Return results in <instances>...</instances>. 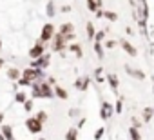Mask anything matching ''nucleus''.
Returning a JSON list of instances; mask_svg holds the SVG:
<instances>
[{
    "instance_id": "1",
    "label": "nucleus",
    "mask_w": 154,
    "mask_h": 140,
    "mask_svg": "<svg viewBox=\"0 0 154 140\" xmlns=\"http://www.w3.org/2000/svg\"><path fill=\"white\" fill-rule=\"evenodd\" d=\"M26 127H27V131L29 133H33V135H38V133H42V129H44V124L36 118V116H29L27 120H26Z\"/></svg>"
},
{
    "instance_id": "2",
    "label": "nucleus",
    "mask_w": 154,
    "mask_h": 140,
    "mask_svg": "<svg viewBox=\"0 0 154 140\" xmlns=\"http://www.w3.org/2000/svg\"><path fill=\"white\" fill-rule=\"evenodd\" d=\"M58 33L65 38V42H71V40L74 38V26H72L71 22H65V24L58 29Z\"/></svg>"
},
{
    "instance_id": "3",
    "label": "nucleus",
    "mask_w": 154,
    "mask_h": 140,
    "mask_svg": "<svg viewBox=\"0 0 154 140\" xmlns=\"http://www.w3.org/2000/svg\"><path fill=\"white\" fill-rule=\"evenodd\" d=\"M51 38H54V26L53 24H44L42 31H40V42H49Z\"/></svg>"
},
{
    "instance_id": "4",
    "label": "nucleus",
    "mask_w": 154,
    "mask_h": 140,
    "mask_svg": "<svg viewBox=\"0 0 154 140\" xmlns=\"http://www.w3.org/2000/svg\"><path fill=\"white\" fill-rule=\"evenodd\" d=\"M22 77L33 84V80H36V78H40V77H42V71H40L38 67H33V65H31V67H26V69H24Z\"/></svg>"
},
{
    "instance_id": "5",
    "label": "nucleus",
    "mask_w": 154,
    "mask_h": 140,
    "mask_svg": "<svg viewBox=\"0 0 154 140\" xmlns=\"http://www.w3.org/2000/svg\"><path fill=\"white\" fill-rule=\"evenodd\" d=\"M44 53H45V44H44V42H36V44L29 49V58H33V60H35V58L42 56Z\"/></svg>"
},
{
    "instance_id": "6",
    "label": "nucleus",
    "mask_w": 154,
    "mask_h": 140,
    "mask_svg": "<svg viewBox=\"0 0 154 140\" xmlns=\"http://www.w3.org/2000/svg\"><path fill=\"white\" fill-rule=\"evenodd\" d=\"M49 62H51V55H42V56H38V58H35V62H33V67H38V69H45L47 65H49Z\"/></svg>"
},
{
    "instance_id": "7",
    "label": "nucleus",
    "mask_w": 154,
    "mask_h": 140,
    "mask_svg": "<svg viewBox=\"0 0 154 140\" xmlns=\"http://www.w3.org/2000/svg\"><path fill=\"white\" fill-rule=\"evenodd\" d=\"M125 73H127L129 77H134V78H138V80H145V73H143V71H140V69H134V67H131V65H125Z\"/></svg>"
},
{
    "instance_id": "8",
    "label": "nucleus",
    "mask_w": 154,
    "mask_h": 140,
    "mask_svg": "<svg viewBox=\"0 0 154 140\" xmlns=\"http://www.w3.org/2000/svg\"><path fill=\"white\" fill-rule=\"evenodd\" d=\"M40 91H42V98H53V95H54L49 82H40Z\"/></svg>"
},
{
    "instance_id": "9",
    "label": "nucleus",
    "mask_w": 154,
    "mask_h": 140,
    "mask_svg": "<svg viewBox=\"0 0 154 140\" xmlns=\"http://www.w3.org/2000/svg\"><path fill=\"white\" fill-rule=\"evenodd\" d=\"M65 49V38L58 33V37H54V42H53V51H63Z\"/></svg>"
},
{
    "instance_id": "10",
    "label": "nucleus",
    "mask_w": 154,
    "mask_h": 140,
    "mask_svg": "<svg viewBox=\"0 0 154 140\" xmlns=\"http://www.w3.org/2000/svg\"><path fill=\"white\" fill-rule=\"evenodd\" d=\"M111 115H112V106H111L109 102H103V104H102V109H100V116H102V120H107Z\"/></svg>"
},
{
    "instance_id": "11",
    "label": "nucleus",
    "mask_w": 154,
    "mask_h": 140,
    "mask_svg": "<svg viewBox=\"0 0 154 140\" xmlns=\"http://www.w3.org/2000/svg\"><path fill=\"white\" fill-rule=\"evenodd\" d=\"M89 77H80L78 80L74 82V88L76 89H80V91H87V88H89Z\"/></svg>"
},
{
    "instance_id": "12",
    "label": "nucleus",
    "mask_w": 154,
    "mask_h": 140,
    "mask_svg": "<svg viewBox=\"0 0 154 140\" xmlns=\"http://www.w3.org/2000/svg\"><path fill=\"white\" fill-rule=\"evenodd\" d=\"M122 47H123V51H125L127 55H131V56H136V55H138V49H136L131 42H127V40H122Z\"/></svg>"
},
{
    "instance_id": "13",
    "label": "nucleus",
    "mask_w": 154,
    "mask_h": 140,
    "mask_svg": "<svg viewBox=\"0 0 154 140\" xmlns=\"http://www.w3.org/2000/svg\"><path fill=\"white\" fill-rule=\"evenodd\" d=\"M107 82L111 84V88H112V91H116V89H118V84H120V80H118V77H116L114 73H111V75H107Z\"/></svg>"
},
{
    "instance_id": "14",
    "label": "nucleus",
    "mask_w": 154,
    "mask_h": 140,
    "mask_svg": "<svg viewBox=\"0 0 154 140\" xmlns=\"http://www.w3.org/2000/svg\"><path fill=\"white\" fill-rule=\"evenodd\" d=\"M152 116H154V109H152V107H145V109H143V113H141L143 122H150V120H152Z\"/></svg>"
},
{
    "instance_id": "15",
    "label": "nucleus",
    "mask_w": 154,
    "mask_h": 140,
    "mask_svg": "<svg viewBox=\"0 0 154 140\" xmlns=\"http://www.w3.org/2000/svg\"><path fill=\"white\" fill-rule=\"evenodd\" d=\"M54 95H56L58 98H62V100H67V98H69V93H67L63 88H60V86L54 88Z\"/></svg>"
},
{
    "instance_id": "16",
    "label": "nucleus",
    "mask_w": 154,
    "mask_h": 140,
    "mask_svg": "<svg viewBox=\"0 0 154 140\" xmlns=\"http://www.w3.org/2000/svg\"><path fill=\"white\" fill-rule=\"evenodd\" d=\"M129 135H131V138H132V140H141L140 127H136V126H131V129H129Z\"/></svg>"
},
{
    "instance_id": "17",
    "label": "nucleus",
    "mask_w": 154,
    "mask_h": 140,
    "mask_svg": "<svg viewBox=\"0 0 154 140\" xmlns=\"http://www.w3.org/2000/svg\"><path fill=\"white\" fill-rule=\"evenodd\" d=\"M2 135L6 136V140H15V138H13V129H11V126H2Z\"/></svg>"
},
{
    "instance_id": "18",
    "label": "nucleus",
    "mask_w": 154,
    "mask_h": 140,
    "mask_svg": "<svg viewBox=\"0 0 154 140\" xmlns=\"http://www.w3.org/2000/svg\"><path fill=\"white\" fill-rule=\"evenodd\" d=\"M69 51H71V53H74L78 58H82V55H84V53H82V47H80L78 44H71V46H69Z\"/></svg>"
},
{
    "instance_id": "19",
    "label": "nucleus",
    "mask_w": 154,
    "mask_h": 140,
    "mask_svg": "<svg viewBox=\"0 0 154 140\" xmlns=\"http://www.w3.org/2000/svg\"><path fill=\"white\" fill-rule=\"evenodd\" d=\"M8 77L11 78V80H18V77H20V71L17 67H9L8 69Z\"/></svg>"
},
{
    "instance_id": "20",
    "label": "nucleus",
    "mask_w": 154,
    "mask_h": 140,
    "mask_svg": "<svg viewBox=\"0 0 154 140\" xmlns=\"http://www.w3.org/2000/svg\"><path fill=\"white\" fill-rule=\"evenodd\" d=\"M102 6V2H98V0H87V8H89V11H96L98 8Z\"/></svg>"
},
{
    "instance_id": "21",
    "label": "nucleus",
    "mask_w": 154,
    "mask_h": 140,
    "mask_svg": "<svg viewBox=\"0 0 154 140\" xmlns=\"http://www.w3.org/2000/svg\"><path fill=\"white\" fill-rule=\"evenodd\" d=\"M76 136H78V129H69L67 133H65V140H76Z\"/></svg>"
},
{
    "instance_id": "22",
    "label": "nucleus",
    "mask_w": 154,
    "mask_h": 140,
    "mask_svg": "<svg viewBox=\"0 0 154 140\" xmlns=\"http://www.w3.org/2000/svg\"><path fill=\"white\" fill-rule=\"evenodd\" d=\"M45 13H47V17H54L56 15V11H54V2L51 0V2L47 4V8H45Z\"/></svg>"
},
{
    "instance_id": "23",
    "label": "nucleus",
    "mask_w": 154,
    "mask_h": 140,
    "mask_svg": "<svg viewBox=\"0 0 154 140\" xmlns=\"http://www.w3.org/2000/svg\"><path fill=\"white\" fill-rule=\"evenodd\" d=\"M94 77H96V82H98V84H103V82H105V77L102 75V67H98L96 71H94Z\"/></svg>"
},
{
    "instance_id": "24",
    "label": "nucleus",
    "mask_w": 154,
    "mask_h": 140,
    "mask_svg": "<svg viewBox=\"0 0 154 140\" xmlns=\"http://www.w3.org/2000/svg\"><path fill=\"white\" fill-rule=\"evenodd\" d=\"M103 17H105L107 20H111V22H116V18H118V15L112 13V11H103Z\"/></svg>"
},
{
    "instance_id": "25",
    "label": "nucleus",
    "mask_w": 154,
    "mask_h": 140,
    "mask_svg": "<svg viewBox=\"0 0 154 140\" xmlns=\"http://www.w3.org/2000/svg\"><path fill=\"white\" fill-rule=\"evenodd\" d=\"M15 100H17V102H22V104H24V102L27 100V95H26L24 91H18V93L15 95Z\"/></svg>"
},
{
    "instance_id": "26",
    "label": "nucleus",
    "mask_w": 154,
    "mask_h": 140,
    "mask_svg": "<svg viewBox=\"0 0 154 140\" xmlns=\"http://www.w3.org/2000/svg\"><path fill=\"white\" fill-rule=\"evenodd\" d=\"M94 51H96V55H98L100 58L103 56V46H102V42H96V44H94Z\"/></svg>"
},
{
    "instance_id": "27",
    "label": "nucleus",
    "mask_w": 154,
    "mask_h": 140,
    "mask_svg": "<svg viewBox=\"0 0 154 140\" xmlns=\"http://www.w3.org/2000/svg\"><path fill=\"white\" fill-rule=\"evenodd\" d=\"M105 135V127H98L94 131V140H102V136Z\"/></svg>"
},
{
    "instance_id": "28",
    "label": "nucleus",
    "mask_w": 154,
    "mask_h": 140,
    "mask_svg": "<svg viewBox=\"0 0 154 140\" xmlns=\"http://www.w3.org/2000/svg\"><path fill=\"white\" fill-rule=\"evenodd\" d=\"M36 118H38V120H40L42 124H45V122H47V113H45V111H38Z\"/></svg>"
},
{
    "instance_id": "29",
    "label": "nucleus",
    "mask_w": 154,
    "mask_h": 140,
    "mask_svg": "<svg viewBox=\"0 0 154 140\" xmlns=\"http://www.w3.org/2000/svg\"><path fill=\"white\" fill-rule=\"evenodd\" d=\"M87 35H89V38H94V27H93V24L91 22H87Z\"/></svg>"
},
{
    "instance_id": "30",
    "label": "nucleus",
    "mask_w": 154,
    "mask_h": 140,
    "mask_svg": "<svg viewBox=\"0 0 154 140\" xmlns=\"http://www.w3.org/2000/svg\"><path fill=\"white\" fill-rule=\"evenodd\" d=\"M94 38H96V42H103V40H105V31H98V33L94 35Z\"/></svg>"
},
{
    "instance_id": "31",
    "label": "nucleus",
    "mask_w": 154,
    "mask_h": 140,
    "mask_svg": "<svg viewBox=\"0 0 154 140\" xmlns=\"http://www.w3.org/2000/svg\"><path fill=\"white\" fill-rule=\"evenodd\" d=\"M24 109H26V111H31V109H33V100H26V102H24Z\"/></svg>"
},
{
    "instance_id": "32",
    "label": "nucleus",
    "mask_w": 154,
    "mask_h": 140,
    "mask_svg": "<svg viewBox=\"0 0 154 140\" xmlns=\"http://www.w3.org/2000/svg\"><path fill=\"white\" fill-rule=\"evenodd\" d=\"M105 46H107L109 49H112V47L116 46V40H107V42H105Z\"/></svg>"
},
{
    "instance_id": "33",
    "label": "nucleus",
    "mask_w": 154,
    "mask_h": 140,
    "mask_svg": "<svg viewBox=\"0 0 154 140\" xmlns=\"http://www.w3.org/2000/svg\"><path fill=\"white\" fill-rule=\"evenodd\" d=\"M122 107H123V102L118 100V102H116V113H122Z\"/></svg>"
},
{
    "instance_id": "34",
    "label": "nucleus",
    "mask_w": 154,
    "mask_h": 140,
    "mask_svg": "<svg viewBox=\"0 0 154 140\" xmlns=\"http://www.w3.org/2000/svg\"><path fill=\"white\" fill-rule=\"evenodd\" d=\"M69 116H78V109H71L69 111Z\"/></svg>"
},
{
    "instance_id": "35",
    "label": "nucleus",
    "mask_w": 154,
    "mask_h": 140,
    "mask_svg": "<svg viewBox=\"0 0 154 140\" xmlns=\"http://www.w3.org/2000/svg\"><path fill=\"white\" fill-rule=\"evenodd\" d=\"M132 124H134V126H136V127H141V122H140V120H138V118H132Z\"/></svg>"
},
{
    "instance_id": "36",
    "label": "nucleus",
    "mask_w": 154,
    "mask_h": 140,
    "mask_svg": "<svg viewBox=\"0 0 154 140\" xmlns=\"http://www.w3.org/2000/svg\"><path fill=\"white\" fill-rule=\"evenodd\" d=\"M69 11H71V6H63L62 8V13H69Z\"/></svg>"
},
{
    "instance_id": "37",
    "label": "nucleus",
    "mask_w": 154,
    "mask_h": 140,
    "mask_svg": "<svg viewBox=\"0 0 154 140\" xmlns=\"http://www.w3.org/2000/svg\"><path fill=\"white\" fill-rule=\"evenodd\" d=\"M84 124H85V118H80V122H78V127H84Z\"/></svg>"
},
{
    "instance_id": "38",
    "label": "nucleus",
    "mask_w": 154,
    "mask_h": 140,
    "mask_svg": "<svg viewBox=\"0 0 154 140\" xmlns=\"http://www.w3.org/2000/svg\"><path fill=\"white\" fill-rule=\"evenodd\" d=\"M0 140H6V136H4V135H2V133H0Z\"/></svg>"
},
{
    "instance_id": "39",
    "label": "nucleus",
    "mask_w": 154,
    "mask_h": 140,
    "mask_svg": "<svg viewBox=\"0 0 154 140\" xmlns=\"http://www.w3.org/2000/svg\"><path fill=\"white\" fill-rule=\"evenodd\" d=\"M2 120H4V115H2V113H0V122H2Z\"/></svg>"
},
{
    "instance_id": "40",
    "label": "nucleus",
    "mask_w": 154,
    "mask_h": 140,
    "mask_svg": "<svg viewBox=\"0 0 154 140\" xmlns=\"http://www.w3.org/2000/svg\"><path fill=\"white\" fill-rule=\"evenodd\" d=\"M2 64H4V60H2V58H0V67H2Z\"/></svg>"
},
{
    "instance_id": "41",
    "label": "nucleus",
    "mask_w": 154,
    "mask_h": 140,
    "mask_svg": "<svg viewBox=\"0 0 154 140\" xmlns=\"http://www.w3.org/2000/svg\"><path fill=\"white\" fill-rule=\"evenodd\" d=\"M0 49H2V40H0Z\"/></svg>"
},
{
    "instance_id": "42",
    "label": "nucleus",
    "mask_w": 154,
    "mask_h": 140,
    "mask_svg": "<svg viewBox=\"0 0 154 140\" xmlns=\"http://www.w3.org/2000/svg\"><path fill=\"white\" fill-rule=\"evenodd\" d=\"M40 140H45V138H40Z\"/></svg>"
},
{
    "instance_id": "43",
    "label": "nucleus",
    "mask_w": 154,
    "mask_h": 140,
    "mask_svg": "<svg viewBox=\"0 0 154 140\" xmlns=\"http://www.w3.org/2000/svg\"><path fill=\"white\" fill-rule=\"evenodd\" d=\"M98 2H102V0H98Z\"/></svg>"
}]
</instances>
